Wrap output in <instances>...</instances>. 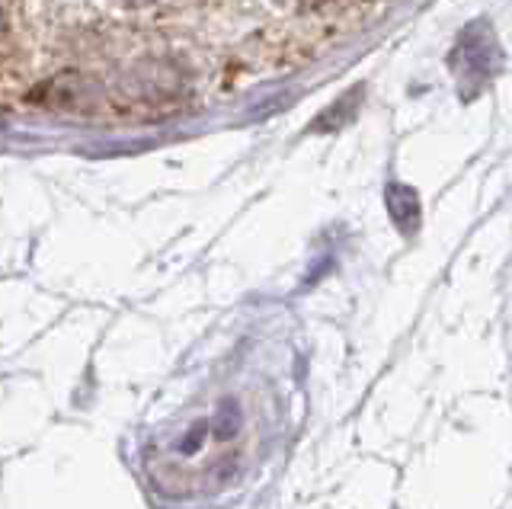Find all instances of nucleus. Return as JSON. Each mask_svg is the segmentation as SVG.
Segmentation results:
<instances>
[{"label": "nucleus", "mask_w": 512, "mask_h": 509, "mask_svg": "<svg viewBox=\"0 0 512 509\" xmlns=\"http://www.w3.org/2000/svg\"><path fill=\"white\" fill-rule=\"evenodd\" d=\"M388 212L400 231L413 234L416 225H420V196L404 183H391L388 186Z\"/></svg>", "instance_id": "f257e3e1"}]
</instances>
